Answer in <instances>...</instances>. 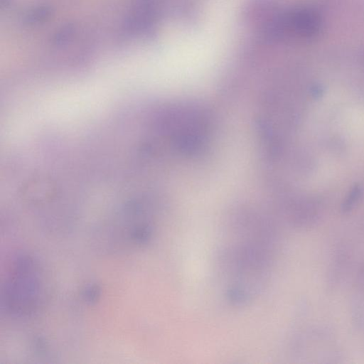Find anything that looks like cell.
<instances>
[{"label":"cell","mask_w":364,"mask_h":364,"mask_svg":"<svg viewBox=\"0 0 364 364\" xmlns=\"http://www.w3.org/2000/svg\"><path fill=\"white\" fill-rule=\"evenodd\" d=\"M44 284L43 272L38 260L27 254L18 255L2 284V307L14 318L34 316L44 301Z\"/></svg>","instance_id":"obj_1"},{"label":"cell","mask_w":364,"mask_h":364,"mask_svg":"<svg viewBox=\"0 0 364 364\" xmlns=\"http://www.w3.org/2000/svg\"><path fill=\"white\" fill-rule=\"evenodd\" d=\"M321 26L318 14L309 9H297L282 16L272 28L276 33H288L308 38L317 33Z\"/></svg>","instance_id":"obj_2"},{"label":"cell","mask_w":364,"mask_h":364,"mask_svg":"<svg viewBox=\"0 0 364 364\" xmlns=\"http://www.w3.org/2000/svg\"><path fill=\"white\" fill-rule=\"evenodd\" d=\"M101 294V289L96 284L87 285L82 291V298L85 301L90 304L96 303Z\"/></svg>","instance_id":"obj_3"}]
</instances>
